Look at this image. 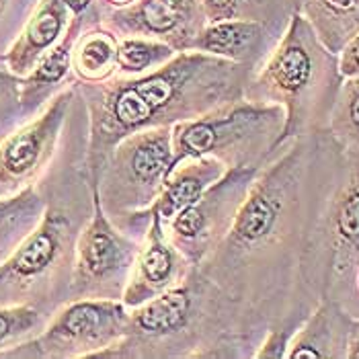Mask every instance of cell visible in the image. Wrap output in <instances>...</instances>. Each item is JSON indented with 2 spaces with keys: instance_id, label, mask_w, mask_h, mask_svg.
<instances>
[{
  "instance_id": "cell-1",
  "label": "cell",
  "mask_w": 359,
  "mask_h": 359,
  "mask_svg": "<svg viewBox=\"0 0 359 359\" xmlns=\"http://www.w3.org/2000/svg\"><path fill=\"white\" fill-rule=\"evenodd\" d=\"M343 163L345 148L329 130L285 142L259 170L220 247L199 265L269 329H300L318 306L302 267Z\"/></svg>"
},
{
  "instance_id": "cell-2",
  "label": "cell",
  "mask_w": 359,
  "mask_h": 359,
  "mask_svg": "<svg viewBox=\"0 0 359 359\" xmlns=\"http://www.w3.org/2000/svg\"><path fill=\"white\" fill-rule=\"evenodd\" d=\"M252 68L201 52H179L142 76L76 83L88 117L86 168L90 183L113 146L150 128H172L245 99Z\"/></svg>"
},
{
  "instance_id": "cell-3",
  "label": "cell",
  "mask_w": 359,
  "mask_h": 359,
  "mask_svg": "<svg viewBox=\"0 0 359 359\" xmlns=\"http://www.w3.org/2000/svg\"><path fill=\"white\" fill-rule=\"evenodd\" d=\"M86 142L88 117L79 90L57 154L35 183L46 197V210L0 265V306L29 304L52 316L70 302L76 243L95 210Z\"/></svg>"
},
{
  "instance_id": "cell-4",
  "label": "cell",
  "mask_w": 359,
  "mask_h": 359,
  "mask_svg": "<svg viewBox=\"0 0 359 359\" xmlns=\"http://www.w3.org/2000/svg\"><path fill=\"white\" fill-rule=\"evenodd\" d=\"M269 325L199 267L132 308L123 337L93 359H255Z\"/></svg>"
},
{
  "instance_id": "cell-5",
  "label": "cell",
  "mask_w": 359,
  "mask_h": 359,
  "mask_svg": "<svg viewBox=\"0 0 359 359\" xmlns=\"http://www.w3.org/2000/svg\"><path fill=\"white\" fill-rule=\"evenodd\" d=\"M341 83L337 54L320 41L302 13H294L273 52L252 72L245 99L283 109L281 148L298 136L329 130Z\"/></svg>"
},
{
  "instance_id": "cell-6",
  "label": "cell",
  "mask_w": 359,
  "mask_h": 359,
  "mask_svg": "<svg viewBox=\"0 0 359 359\" xmlns=\"http://www.w3.org/2000/svg\"><path fill=\"white\" fill-rule=\"evenodd\" d=\"M283 121L281 107L241 99L175 123L170 170L203 156L218 158L226 168H263L281 150Z\"/></svg>"
},
{
  "instance_id": "cell-7",
  "label": "cell",
  "mask_w": 359,
  "mask_h": 359,
  "mask_svg": "<svg viewBox=\"0 0 359 359\" xmlns=\"http://www.w3.org/2000/svg\"><path fill=\"white\" fill-rule=\"evenodd\" d=\"M172 163V128H150L113 146L90 183L103 212L119 230L146 212L165 187Z\"/></svg>"
},
{
  "instance_id": "cell-8",
  "label": "cell",
  "mask_w": 359,
  "mask_h": 359,
  "mask_svg": "<svg viewBox=\"0 0 359 359\" xmlns=\"http://www.w3.org/2000/svg\"><path fill=\"white\" fill-rule=\"evenodd\" d=\"M359 263V150H345V163L316 224L302 279L320 302L331 298Z\"/></svg>"
},
{
  "instance_id": "cell-9",
  "label": "cell",
  "mask_w": 359,
  "mask_h": 359,
  "mask_svg": "<svg viewBox=\"0 0 359 359\" xmlns=\"http://www.w3.org/2000/svg\"><path fill=\"white\" fill-rule=\"evenodd\" d=\"M128 316L121 300H70L35 339L0 359H93L123 337Z\"/></svg>"
},
{
  "instance_id": "cell-10",
  "label": "cell",
  "mask_w": 359,
  "mask_h": 359,
  "mask_svg": "<svg viewBox=\"0 0 359 359\" xmlns=\"http://www.w3.org/2000/svg\"><path fill=\"white\" fill-rule=\"evenodd\" d=\"M93 197V216L76 243L70 300H121L142 241L119 230Z\"/></svg>"
},
{
  "instance_id": "cell-11",
  "label": "cell",
  "mask_w": 359,
  "mask_h": 359,
  "mask_svg": "<svg viewBox=\"0 0 359 359\" xmlns=\"http://www.w3.org/2000/svg\"><path fill=\"white\" fill-rule=\"evenodd\" d=\"M261 168H228L189 208L163 224L166 236L183 257L199 267L226 238Z\"/></svg>"
},
{
  "instance_id": "cell-12",
  "label": "cell",
  "mask_w": 359,
  "mask_h": 359,
  "mask_svg": "<svg viewBox=\"0 0 359 359\" xmlns=\"http://www.w3.org/2000/svg\"><path fill=\"white\" fill-rule=\"evenodd\" d=\"M79 95L76 83L0 142V197L33 187L57 154L72 103Z\"/></svg>"
},
{
  "instance_id": "cell-13",
  "label": "cell",
  "mask_w": 359,
  "mask_h": 359,
  "mask_svg": "<svg viewBox=\"0 0 359 359\" xmlns=\"http://www.w3.org/2000/svg\"><path fill=\"white\" fill-rule=\"evenodd\" d=\"M101 23L119 39L146 37L175 52H191L195 37L208 25L201 0H134L121 8H101Z\"/></svg>"
},
{
  "instance_id": "cell-14",
  "label": "cell",
  "mask_w": 359,
  "mask_h": 359,
  "mask_svg": "<svg viewBox=\"0 0 359 359\" xmlns=\"http://www.w3.org/2000/svg\"><path fill=\"white\" fill-rule=\"evenodd\" d=\"M191 269L194 265L166 236L163 222L152 216L142 236L138 257L123 290L121 304L128 310L146 304L177 287Z\"/></svg>"
},
{
  "instance_id": "cell-15",
  "label": "cell",
  "mask_w": 359,
  "mask_h": 359,
  "mask_svg": "<svg viewBox=\"0 0 359 359\" xmlns=\"http://www.w3.org/2000/svg\"><path fill=\"white\" fill-rule=\"evenodd\" d=\"M228 168L222 165L218 158L203 156V158H189L185 163L172 168L165 179V187L156 201L146 210L132 216L126 224L123 232L130 236H136L142 241L150 218L156 216L163 224H168L179 212L189 208L201 195L212 187Z\"/></svg>"
},
{
  "instance_id": "cell-16",
  "label": "cell",
  "mask_w": 359,
  "mask_h": 359,
  "mask_svg": "<svg viewBox=\"0 0 359 359\" xmlns=\"http://www.w3.org/2000/svg\"><path fill=\"white\" fill-rule=\"evenodd\" d=\"M90 2L93 0H39L19 37L4 52L8 70L21 79L27 76L39 57L62 39L72 15L86 8Z\"/></svg>"
},
{
  "instance_id": "cell-17",
  "label": "cell",
  "mask_w": 359,
  "mask_h": 359,
  "mask_svg": "<svg viewBox=\"0 0 359 359\" xmlns=\"http://www.w3.org/2000/svg\"><path fill=\"white\" fill-rule=\"evenodd\" d=\"M283 33L267 27L259 21L228 19L208 23L195 37L191 52L216 55L228 62L249 66L255 72L273 52L276 43Z\"/></svg>"
},
{
  "instance_id": "cell-18",
  "label": "cell",
  "mask_w": 359,
  "mask_h": 359,
  "mask_svg": "<svg viewBox=\"0 0 359 359\" xmlns=\"http://www.w3.org/2000/svg\"><path fill=\"white\" fill-rule=\"evenodd\" d=\"M88 6L72 15L62 39L48 54L39 57V62L33 66L27 76L21 79V107L27 119L37 115L57 93L76 83L72 72V55H74L76 39L88 19Z\"/></svg>"
},
{
  "instance_id": "cell-19",
  "label": "cell",
  "mask_w": 359,
  "mask_h": 359,
  "mask_svg": "<svg viewBox=\"0 0 359 359\" xmlns=\"http://www.w3.org/2000/svg\"><path fill=\"white\" fill-rule=\"evenodd\" d=\"M353 316L334 300H320L294 332L285 359H345Z\"/></svg>"
},
{
  "instance_id": "cell-20",
  "label": "cell",
  "mask_w": 359,
  "mask_h": 359,
  "mask_svg": "<svg viewBox=\"0 0 359 359\" xmlns=\"http://www.w3.org/2000/svg\"><path fill=\"white\" fill-rule=\"evenodd\" d=\"M117 48L119 37L101 23V11L97 0L88 6V19L81 31L74 55L72 72L76 83H103L117 70Z\"/></svg>"
},
{
  "instance_id": "cell-21",
  "label": "cell",
  "mask_w": 359,
  "mask_h": 359,
  "mask_svg": "<svg viewBox=\"0 0 359 359\" xmlns=\"http://www.w3.org/2000/svg\"><path fill=\"white\" fill-rule=\"evenodd\" d=\"M298 13L334 54L359 33V0H302Z\"/></svg>"
},
{
  "instance_id": "cell-22",
  "label": "cell",
  "mask_w": 359,
  "mask_h": 359,
  "mask_svg": "<svg viewBox=\"0 0 359 359\" xmlns=\"http://www.w3.org/2000/svg\"><path fill=\"white\" fill-rule=\"evenodd\" d=\"M46 210V197L37 185L11 197H0V265L35 228Z\"/></svg>"
},
{
  "instance_id": "cell-23",
  "label": "cell",
  "mask_w": 359,
  "mask_h": 359,
  "mask_svg": "<svg viewBox=\"0 0 359 359\" xmlns=\"http://www.w3.org/2000/svg\"><path fill=\"white\" fill-rule=\"evenodd\" d=\"M201 4L208 15V23L247 19L265 23L277 33L285 31L292 15L296 13L292 0H201Z\"/></svg>"
},
{
  "instance_id": "cell-24",
  "label": "cell",
  "mask_w": 359,
  "mask_h": 359,
  "mask_svg": "<svg viewBox=\"0 0 359 359\" xmlns=\"http://www.w3.org/2000/svg\"><path fill=\"white\" fill-rule=\"evenodd\" d=\"M170 46L146 37H123L117 48V76H142L166 64L175 57Z\"/></svg>"
},
{
  "instance_id": "cell-25",
  "label": "cell",
  "mask_w": 359,
  "mask_h": 359,
  "mask_svg": "<svg viewBox=\"0 0 359 359\" xmlns=\"http://www.w3.org/2000/svg\"><path fill=\"white\" fill-rule=\"evenodd\" d=\"M329 134L345 150H359V76L343 79L332 107Z\"/></svg>"
},
{
  "instance_id": "cell-26",
  "label": "cell",
  "mask_w": 359,
  "mask_h": 359,
  "mask_svg": "<svg viewBox=\"0 0 359 359\" xmlns=\"http://www.w3.org/2000/svg\"><path fill=\"white\" fill-rule=\"evenodd\" d=\"M52 316L29 304L0 306V353L35 339Z\"/></svg>"
},
{
  "instance_id": "cell-27",
  "label": "cell",
  "mask_w": 359,
  "mask_h": 359,
  "mask_svg": "<svg viewBox=\"0 0 359 359\" xmlns=\"http://www.w3.org/2000/svg\"><path fill=\"white\" fill-rule=\"evenodd\" d=\"M27 121L21 107V76L13 74L0 55V142Z\"/></svg>"
},
{
  "instance_id": "cell-28",
  "label": "cell",
  "mask_w": 359,
  "mask_h": 359,
  "mask_svg": "<svg viewBox=\"0 0 359 359\" xmlns=\"http://www.w3.org/2000/svg\"><path fill=\"white\" fill-rule=\"evenodd\" d=\"M39 0H0V55L13 46Z\"/></svg>"
},
{
  "instance_id": "cell-29",
  "label": "cell",
  "mask_w": 359,
  "mask_h": 359,
  "mask_svg": "<svg viewBox=\"0 0 359 359\" xmlns=\"http://www.w3.org/2000/svg\"><path fill=\"white\" fill-rule=\"evenodd\" d=\"M329 300L341 304L353 318H359V263L351 269L347 279L341 283V287L332 294Z\"/></svg>"
},
{
  "instance_id": "cell-30",
  "label": "cell",
  "mask_w": 359,
  "mask_h": 359,
  "mask_svg": "<svg viewBox=\"0 0 359 359\" xmlns=\"http://www.w3.org/2000/svg\"><path fill=\"white\" fill-rule=\"evenodd\" d=\"M339 70L343 79L359 76V33H355L341 50H339Z\"/></svg>"
},
{
  "instance_id": "cell-31",
  "label": "cell",
  "mask_w": 359,
  "mask_h": 359,
  "mask_svg": "<svg viewBox=\"0 0 359 359\" xmlns=\"http://www.w3.org/2000/svg\"><path fill=\"white\" fill-rule=\"evenodd\" d=\"M345 359H359V318L351 320L349 334H347V353Z\"/></svg>"
},
{
  "instance_id": "cell-32",
  "label": "cell",
  "mask_w": 359,
  "mask_h": 359,
  "mask_svg": "<svg viewBox=\"0 0 359 359\" xmlns=\"http://www.w3.org/2000/svg\"><path fill=\"white\" fill-rule=\"evenodd\" d=\"M134 0H97V4L101 8H121V6H128L132 4Z\"/></svg>"
},
{
  "instance_id": "cell-33",
  "label": "cell",
  "mask_w": 359,
  "mask_h": 359,
  "mask_svg": "<svg viewBox=\"0 0 359 359\" xmlns=\"http://www.w3.org/2000/svg\"><path fill=\"white\" fill-rule=\"evenodd\" d=\"M300 4H302V0H292V6H294V11H296V13L300 11Z\"/></svg>"
}]
</instances>
